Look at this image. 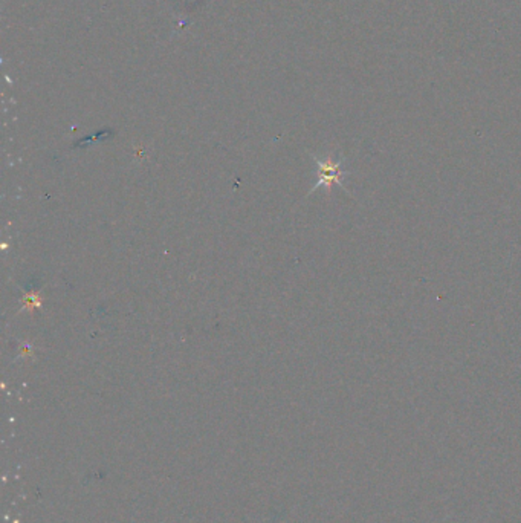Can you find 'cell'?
Wrapping results in <instances>:
<instances>
[{"label":"cell","instance_id":"6da1fadb","mask_svg":"<svg viewBox=\"0 0 521 523\" xmlns=\"http://www.w3.org/2000/svg\"><path fill=\"white\" fill-rule=\"evenodd\" d=\"M316 161V167H318V183L312 190H316L318 187H327V190L332 185H340L343 187V178L346 176V172L343 170V161H335L332 158L326 159H318Z\"/></svg>","mask_w":521,"mask_h":523}]
</instances>
